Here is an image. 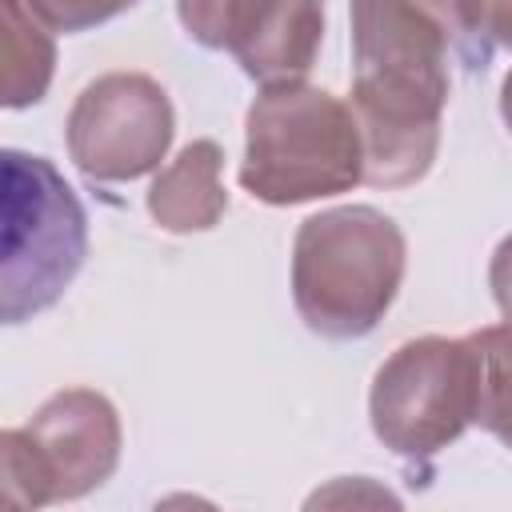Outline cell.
I'll list each match as a JSON object with an SVG mask.
<instances>
[{"label": "cell", "instance_id": "13", "mask_svg": "<svg viewBox=\"0 0 512 512\" xmlns=\"http://www.w3.org/2000/svg\"><path fill=\"white\" fill-rule=\"evenodd\" d=\"M300 512H404L392 488L368 476H336L308 492Z\"/></svg>", "mask_w": 512, "mask_h": 512}, {"label": "cell", "instance_id": "8", "mask_svg": "<svg viewBox=\"0 0 512 512\" xmlns=\"http://www.w3.org/2000/svg\"><path fill=\"white\" fill-rule=\"evenodd\" d=\"M48 500H80L100 488L120 460V416L92 388L56 392L36 408V416L16 428Z\"/></svg>", "mask_w": 512, "mask_h": 512}, {"label": "cell", "instance_id": "9", "mask_svg": "<svg viewBox=\"0 0 512 512\" xmlns=\"http://www.w3.org/2000/svg\"><path fill=\"white\" fill-rule=\"evenodd\" d=\"M220 144L216 140H192L180 148V156L156 172L148 188V212L164 232H204L212 228L224 208L228 192L220 184Z\"/></svg>", "mask_w": 512, "mask_h": 512}, {"label": "cell", "instance_id": "15", "mask_svg": "<svg viewBox=\"0 0 512 512\" xmlns=\"http://www.w3.org/2000/svg\"><path fill=\"white\" fill-rule=\"evenodd\" d=\"M488 284H492V296H496V308L500 316L512 324V236H504L492 252V268H488Z\"/></svg>", "mask_w": 512, "mask_h": 512}, {"label": "cell", "instance_id": "2", "mask_svg": "<svg viewBox=\"0 0 512 512\" xmlns=\"http://www.w3.org/2000/svg\"><path fill=\"white\" fill-rule=\"evenodd\" d=\"M404 280V232L372 204H344L300 224L292 244V300L328 340L368 336Z\"/></svg>", "mask_w": 512, "mask_h": 512}, {"label": "cell", "instance_id": "5", "mask_svg": "<svg viewBox=\"0 0 512 512\" xmlns=\"http://www.w3.org/2000/svg\"><path fill=\"white\" fill-rule=\"evenodd\" d=\"M476 352L468 340L420 336L400 344L368 392L372 432L404 460H428L476 424Z\"/></svg>", "mask_w": 512, "mask_h": 512}, {"label": "cell", "instance_id": "12", "mask_svg": "<svg viewBox=\"0 0 512 512\" xmlns=\"http://www.w3.org/2000/svg\"><path fill=\"white\" fill-rule=\"evenodd\" d=\"M436 12L468 68H488L496 48L512 52V4L472 0V4H436Z\"/></svg>", "mask_w": 512, "mask_h": 512}, {"label": "cell", "instance_id": "1", "mask_svg": "<svg viewBox=\"0 0 512 512\" xmlns=\"http://www.w3.org/2000/svg\"><path fill=\"white\" fill-rule=\"evenodd\" d=\"M448 32L436 4H352V92L364 184H416L440 148Z\"/></svg>", "mask_w": 512, "mask_h": 512}, {"label": "cell", "instance_id": "10", "mask_svg": "<svg viewBox=\"0 0 512 512\" xmlns=\"http://www.w3.org/2000/svg\"><path fill=\"white\" fill-rule=\"evenodd\" d=\"M0 64H4V84H0L4 108H28L48 92L56 44L52 32L28 12V4L0 8Z\"/></svg>", "mask_w": 512, "mask_h": 512}, {"label": "cell", "instance_id": "16", "mask_svg": "<svg viewBox=\"0 0 512 512\" xmlns=\"http://www.w3.org/2000/svg\"><path fill=\"white\" fill-rule=\"evenodd\" d=\"M152 512H220L216 504H208L204 496H192V492H172L164 500H156Z\"/></svg>", "mask_w": 512, "mask_h": 512}, {"label": "cell", "instance_id": "7", "mask_svg": "<svg viewBox=\"0 0 512 512\" xmlns=\"http://www.w3.org/2000/svg\"><path fill=\"white\" fill-rule=\"evenodd\" d=\"M176 16L196 44L228 48L240 60V68L264 88L304 84L324 36V8L304 0H180Z\"/></svg>", "mask_w": 512, "mask_h": 512}, {"label": "cell", "instance_id": "17", "mask_svg": "<svg viewBox=\"0 0 512 512\" xmlns=\"http://www.w3.org/2000/svg\"><path fill=\"white\" fill-rule=\"evenodd\" d=\"M500 116H504V124H508V132H512V72H508L504 84H500Z\"/></svg>", "mask_w": 512, "mask_h": 512}, {"label": "cell", "instance_id": "11", "mask_svg": "<svg viewBox=\"0 0 512 512\" xmlns=\"http://www.w3.org/2000/svg\"><path fill=\"white\" fill-rule=\"evenodd\" d=\"M480 368L476 424L512 448V324H492L468 336Z\"/></svg>", "mask_w": 512, "mask_h": 512}, {"label": "cell", "instance_id": "4", "mask_svg": "<svg viewBox=\"0 0 512 512\" xmlns=\"http://www.w3.org/2000/svg\"><path fill=\"white\" fill-rule=\"evenodd\" d=\"M88 252V216L72 184L44 156L4 148L0 316L20 324L52 308Z\"/></svg>", "mask_w": 512, "mask_h": 512}, {"label": "cell", "instance_id": "6", "mask_svg": "<svg viewBox=\"0 0 512 512\" xmlns=\"http://www.w3.org/2000/svg\"><path fill=\"white\" fill-rule=\"evenodd\" d=\"M64 136L68 156L88 180H136L172 144V100L144 72H108L80 88Z\"/></svg>", "mask_w": 512, "mask_h": 512}, {"label": "cell", "instance_id": "14", "mask_svg": "<svg viewBox=\"0 0 512 512\" xmlns=\"http://www.w3.org/2000/svg\"><path fill=\"white\" fill-rule=\"evenodd\" d=\"M28 12L48 28V32H76V28H84V24H92V20H104V16H116L120 12V4H112V8H100V4H88V0H32L28 4Z\"/></svg>", "mask_w": 512, "mask_h": 512}, {"label": "cell", "instance_id": "3", "mask_svg": "<svg viewBox=\"0 0 512 512\" xmlns=\"http://www.w3.org/2000/svg\"><path fill=\"white\" fill-rule=\"evenodd\" d=\"M240 184L276 208L348 192L364 180L360 132L332 92L312 84L264 88L248 108Z\"/></svg>", "mask_w": 512, "mask_h": 512}]
</instances>
